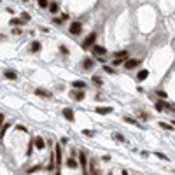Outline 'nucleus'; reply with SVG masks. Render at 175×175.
I'll return each instance as SVG.
<instances>
[{
	"label": "nucleus",
	"mask_w": 175,
	"mask_h": 175,
	"mask_svg": "<svg viewBox=\"0 0 175 175\" xmlns=\"http://www.w3.org/2000/svg\"><path fill=\"white\" fill-rule=\"evenodd\" d=\"M126 58H128V51H124V49H123V51H117V53H114L112 63H114V65H121Z\"/></svg>",
	"instance_id": "1"
},
{
	"label": "nucleus",
	"mask_w": 175,
	"mask_h": 175,
	"mask_svg": "<svg viewBox=\"0 0 175 175\" xmlns=\"http://www.w3.org/2000/svg\"><path fill=\"white\" fill-rule=\"evenodd\" d=\"M95 40H96V33H90V35L84 39V42H82V49L93 48V46H95Z\"/></svg>",
	"instance_id": "2"
},
{
	"label": "nucleus",
	"mask_w": 175,
	"mask_h": 175,
	"mask_svg": "<svg viewBox=\"0 0 175 175\" xmlns=\"http://www.w3.org/2000/svg\"><path fill=\"white\" fill-rule=\"evenodd\" d=\"M81 32H82V25H81L79 21H74V23L70 25V33H72V35H79Z\"/></svg>",
	"instance_id": "3"
},
{
	"label": "nucleus",
	"mask_w": 175,
	"mask_h": 175,
	"mask_svg": "<svg viewBox=\"0 0 175 175\" xmlns=\"http://www.w3.org/2000/svg\"><path fill=\"white\" fill-rule=\"evenodd\" d=\"M79 161H81L82 173H88V159H86V154L84 152H79Z\"/></svg>",
	"instance_id": "4"
},
{
	"label": "nucleus",
	"mask_w": 175,
	"mask_h": 175,
	"mask_svg": "<svg viewBox=\"0 0 175 175\" xmlns=\"http://www.w3.org/2000/svg\"><path fill=\"white\" fill-rule=\"evenodd\" d=\"M54 161H56V168L60 170V166H61V149H60V145H56V149H54Z\"/></svg>",
	"instance_id": "5"
},
{
	"label": "nucleus",
	"mask_w": 175,
	"mask_h": 175,
	"mask_svg": "<svg viewBox=\"0 0 175 175\" xmlns=\"http://www.w3.org/2000/svg\"><path fill=\"white\" fill-rule=\"evenodd\" d=\"M140 61H142V60H128V61L124 63V68H126V70H131V68H137V67L140 65Z\"/></svg>",
	"instance_id": "6"
},
{
	"label": "nucleus",
	"mask_w": 175,
	"mask_h": 175,
	"mask_svg": "<svg viewBox=\"0 0 175 175\" xmlns=\"http://www.w3.org/2000/svg\"><path fill=\"white\" fill-rule=\"evenodd\" d=\"M70 98L81 102V100H84V91H82V90H81V91H70Z\"/></svg>",
	"instance_id": "7"
},
{
	"label": "nucleus",
	"mask_w": 175,
	"mask_h": 175,
	"mask_svg": "<svg viewBox=\"0 0 175 175\" xmlns=\"http://www.w3.org/2000/svg\"><path fill=\"white\" fill-rule=\"evenodd\" d=\"M93 54H96V56H103V54H107V49H105L103 46H93Z\"/></svg>",
	"instance_id": "8"
},
{
	"label": "nucleus",
	"mask_w": 175,
	"mask_h": 175,
	"mask_svg": "<svg viewBox=\"0 0 175 175\" xmlns=\"http://www.w3.org/2000/svg\"><path fill=\"white\" fill-rule=\"evenodd\" d=\"M35 93L39 96H44V98H51V91H48V90H40V88H37Z\"/></svg>",
	"instance_id": "9"
},
{
	"label": "nucleus",
	"mask_w": 175,
	"mask_h": 175,
	"mask_svg": "<svg viewBox=\"0 0 175 175\" xmlns=\"http://www.w3.org/2000/svg\"><path fill=\"white\" fill-rule=\"evenodd\" d=\"M63 116L67 121H74V110L72 109H63Z\"/></svg>",
	"instance_id": "10"
},
{
	"label": "nucleus",
	"mask_w": 175,
	"mask_h": 175,
	"mask_svg": "<svg viewBox=\"0 0 175 175\" xmlns=\"http://www.w3.org/2000/svg\"><path fill=\"white\" fill-rule=\"evenodd\" d=\"M147 77H149V70H145V68L140 70V72L137 74V79H138V81H145Z\"/></svg>",
	"instance_id": "11"
},
{
	"label": "nucleus",
	"mask_w": 175,
	"mask_h": 175,
	"mask_svg": "<svg viewBox=\"0 0 175 175\" xmlns=\"http://www.w3.org/2000/svg\"><path fill=\"white\" fill-rule=\"evenodd\" d=\"M95 110H96V114H110L112 112L110 107H96Z\"/></svg>",
	"instance_id": "12"
},
{
	"label": "nucleus",
	"mask_w": 175,
	"mask_h": 175,
	"mask_svg": "<svg viewBox=\"0 0 175 175\" xmlns=\"http://www.w3.org/2000/svg\"><path fill=\"white\" fill-rule=\"evenodd\" d=\"M33 142H35V147H37V149H44V147H46V142H44L40 137H37Z\"/></svg>",
	"instance_id": "13"
},
{
	"label": "nucleus",
	"mask_w": 175,
	"mask_h": 175,
	"mask_svg": "<svg viewBox=\"0 0 175 175\" xmlns=\"http://www.w3.org/2000/svg\"><path fill=\"white\" fill-rule=\"evenodd\" d=\"M30 51H32V53H39V51H40V42H37V40H35V42H32Z\"/></svg>",
	"instance_id": "14"
},
{
	"label": "nucleus",
	"mask_w": 175,
	"mask_h": 175,
	"mask_svg": "<svg viewBox=\"0 0 175 175\" xmlns=\"http://www.w3.org/2000/svg\"><path fill=\"white\" fill-rule=\"evenodd\" d=\"M72 88H77V90H84V88H86V82H82V81H74V82H72Z\"/></svg>",
	"instance_id": "15"
},
{
	"label": "nucleus",
	"mask_w": 175,
	"mask_h": 175,
	"mask_svg": "<svg viewBox=\"0 0 175 175\" xmlns=\"http://www.w3.org/2000/svg\"><path fill=\"white\" fill-rule=\"evenodd\" d=\"M93 65H95V61H93V60H84V63H82V67H84L86 70H91V68H93Z\"/></svg>",
	"instance_id": "16"
},
{
	"label": "nucleus",
	"mask_w": 175,
	"mask_h": 175,
	"mask_svg": "<svg viewBox=\"0 0 175 175\" xmlns=\"http://www.w3.org/2000/svg\"><path fill=\"white\" fill-rule=\"evenodd\" d=\"M58 9H60V6H58L56 2H51V4H49V12L56 14V12H58Z\"/></svg>",
	"instance_id": "17"
},
{
	"label": "nucleus",
	"mask_w": 175,
	"mask_h": 175,
	"mask_svg": "<svg viewBox=\"0 0 175 175\" xmlns=\"http://www.w3.org/2000/svg\"><path fill=\"white\" fill-rule=\"evenodd\" d=\"M4 75H6V77H7L9 81H14V79L18 77V75H16V74H14L12 70H6V72H4Z\"/></svg>",
	"instance_id": "18"
},
{
	"label": "nucleus",
	"mask_w": 175,
	"mask_h": 175,
	"mask_svg": "<svg viewBox=\"0 0 175 175\" xmlns=\"http://www.w3.org/2000/svg\"><path fill=\"white\" fill-rule=\"evenodd\" d=\"M67 166H68V168H75V166H77V161H75V156H72V158H70V159L67 161Z\"/></svg>",
	"instance_id": "19"
},
{
	"label": "nucleus",
	"mask_w": 175,
	"mask_h": 175,
	"mask_svg": "<svg viewBox=\"0 0 175 175\" xmlns=\"http://www.w3.org/2000/svg\"><path fill=\"white\" fill-rule=\"evenodd\" d=\"M91 81H93V84H95V86L102 88V79H100L98 75H93V77H91Z\"/></svg>",
	"instance_id": "20"
},
{
	"label": "nucleus",
	"mask_w": 175,
	"mask_h": 175,
	"mask_svg": "<svg viewBox=\"0 0 175 175\" xmlns=\"http://www.w3.org/2000/svg\"><path fill=\"white\" fill-rule=\"evenodd\" d=\"M37 4H39V7H42V9L49 7V2H48V0H37Z\"/></svg>",
	"instance_id": "21"
},
{
	"label": "nucleus",
	"mask_w": 175,
	"mask_h": 175,
	"mask_svg": "<svg viewBox=\"0 0 175 175\" xmlns=\"http://www.w3.org/2000/svg\"><path fill=\"white\" fill-rule=\"evenodd\" d=\"M159 126H161L163 130H168V131H172V130H173V126H172V124H168V123H159Z\"/></svg>",
	"instance_id": "22"
},
{
	"label": "nucleus",
	"mask_w": 175,
	"mask_h": 175,
	"mask_svg": "<svg viewBox=\"0 0 175 175\" xmlns=\"http://www.w3.org/2000/svg\"><path fill=\"white\" fill-rule=\"evenodd\" d=\"M21 21H23V19H16V18H12V19H11V25L16 26V25H21Z\"/></svg>",
	"instance_id": "23"
},
{
	"label": "nucleus",
	"mask_w": 175,
	"mask_h": 175,
	"mask_svg": "<svg viewBox=\"0 0 175 175\" xmlns=\"http://www.w3.org/2000/svg\"><path fill=\"white\" fill-rule=\"evenodd\" d=\"M112 137H114V138H116V140H121V142H123V140H124V137H123V135H121V133H114V135H112Z\"/></svg>",
	"instance_id": "24"
},
{
	"label": "nucleus",
	"mask_w": 175,
	"mask_h": 175,
	"mask_svg": "<svg viewBox=\"0 0 175 175\" xmlns=\"http://www.w3.org/2000/svg\"><path fill=\"white\" fill-rule=\"evenodd\" d=\"M21 19H23V21H28V19H30V14H28V12H23V14H21Z\"/></svg>",
	"instance_id": "25"
},
{
	"label": "nucleus",
	"mask_w": 175,
	"mask_h": 175,
	"mask_svg": "<svg viewBox=\"0 0 175 175\" xmlns=\"http://www.w3.org/2000/svg\"><path fill=\"white\" fill-rule=\"evenodd\" d=\"M103 70H105L107 74H114V68H112V67H103Z\"/></svg>",
	"instance_id": "26"
},
{
	"label": "nucleus",
	"mask_w": 175,
	"mask_h": 175,
	"mask_svg": "<svg viewBox=\"0 0 175 175\" xmlns=\"http://www.w3.org/2000/svg\"><path fill=\"white\" fill-rule=\"evenodd\" d=\"M82 135H86V137H91L93 133H91V131H90V130H84V131H82Z\"/></svg>",
	"instance_id": "27"
},
{
	"label": "nucleus",
	"mask_w": 175,
	"mask_h": 175,
	"mask_svg": "<svg viewBox=\"0 0 175 175\" xmlns=\"http://www.w3.org/2000/svg\"><path fill=\"white\" fill-rule=\"evenodd\" d=\"M124 121H126V123H130V124H135V123H137L135 119H130V117H124Z\"/></svg>",
	"instance_id": "28"
},
{
	"label": "nucleus",
	"mask_w": 175,
	"mask_h": 175,
	"mask_svg": "<svg viewBox=\"0 0 175 175\" xmlns=\"http://www.w3.org/2000/svg\"><path fill=\"white\" fill-rule=\"evenodd\" d=\"M60 49H61V53H63V54H68V49H67L65 46H60Z\"/></svg>",
	"instance_id": "29"
},
{
	"label": "nucleus",
	"mask_w": 175,
	"mask_h": 175,
	"mask_svg": "<svg viewBox=\"0 0 175 175\" xmlns=\"http://www.w3.org/2000/svg\"><path fill=\"white\" fill-rule=\"evenodd\" d=\"M156 110H163V103H161V102L156 103Z\"/></svg>",
	"instance_id": "30"
},
{
	"label": "nucleus",
	"mask_w": 175,
	"mask_h": 175,
	"mask_svg": "<svg viewBox=\"0 0 175 175\" xmlns=\"http://www.w3.org/2000/svg\"><path fill=\"white\" fill-rule=\"evenodd\" d=\"M156 156H158V158H161V159H166V156H165V154H161V152H156Z\"/></svg>",
	"instance_id": "31"
},
{
	"label": "nucleus",
	"mask_w": 175,
	"mask_h": 175,
	"mask_svg": "<svg viewBox=\"0 0 175 175\" xmlns=\"http://www.w3.org/2000/svg\"><path fill=\"white\" fill-rule=\"evenodd\" d=\"M158 95H159L161 98H165V96H166V93H165V91H158Z\"/></svg>",
	"instance_id": "32"
}]
</instances>
